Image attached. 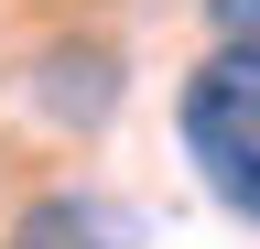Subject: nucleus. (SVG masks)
Masks as SVG:
<instances>
[{
	"mask_svg": "<svg viewBox=\"0 0 260 249\" xmlns=\"http://www.w3.org/2000/svg\"><path fill=\"white\" fill-rule=\"evenodd\" d=\"M174 130H184L195 184H206L228 217L260 228V65L249 54H206V65L184 76V98H174Z\"/></svg>",
	"mask_w": 260,
	"mask_h": 249,
	"instance_id": "f257e3e1",
	"label": "nucleus"
},
{
	"mask_svg": "<svg viewBox=\"0 0 260 249\" xmlns=\"http://www.w3.org/2000/svg\"><path fill=\"white\" fill-rule=\"evenodd\" d=\"M32 76H44L32 98H44L54 119H76V130H98V119L119 109V54H109V44H44Z\"/></svg>",
	"mask_w": 260,
	"mask_h": 249,
	"instance_id": "f03ea898",
	"label": "nucleus"
},
{
	"mask_svg": "<svg viewBox=\"0 0 260 249\" xmlns=\"http://www.w3.org/2000/svg\"><path fill=\"white\" fill-rule=\"evenodd\" d=\"M0 249H130V238H119L87 195H32L11 228H0Z\"/></svg>",
	"mask_w": 260,
	"mask_h": 249,
	"instance_id": "7ed1b4c3",
	"label": "nucleus"
},
{
	"mask_svg": "<svg viewBox=\"0 0 260 249\" xmlns=\"http://www.w3.org/2000/svg\"><path fill=\"white\" fill-rule=\"evenodd\" d=\"M206 33H217V54H249L260 65V0H206Z\"/></svg>",
	"mask_w": 260,
	"mask_h": 249,
	"instance_id": "20e7f679",
	"label": "nucleus"
}]
</instances>
